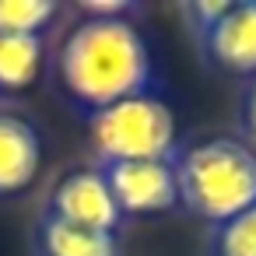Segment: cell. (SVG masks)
I'll use <instances>...</instances> for the list:
<instances>
[{"label":"cell","mask_w":256,"mask_h":256,"mask_svg":"<svg viewBox=\"0 0 256 256\" xmlns=\"http://www.w3.org/2000/svg\"><path fill=\"white\" fill-rule=\"evenodd\" d=\"M56 81L92 116L112 102L154 95V56L126 18H84L60 42Z\"/></svg>","instance_id":"obj_1"},{"label":"cell","mask_w":256,"mask_h":256,"mask_svg":"<svg viewBox=\"0 0 256 256\" xmlns=\"http://www.w3.org/2000/svg\"><path fill=\"white\" fill-rule=\"evenodd\" d=\"M179 204L221 224L256 204V151L235 137H207L172 158Z\"/></svg>","instance_id":"obj_2"},{"label":"cell","mask_w":256,"mask_h":256,"mask_svg":"<svg viewBox=\"0 0 256 256\" xmlns=\"http://www.w3.org/2000/svg\"><path fill=\"white\" fill-rule=\"evenodd\" d=\"M88 137L98 165L172 162L179 154L176 112L158 95H134L88 116Z\"/></svg>","instance_id":"obj_3"},{"label":"cell","mask_w":256,"mask_h":256,"mask_svg":"<svg viewBox=\"0 0 256 256\" xmlns=\"http://www.w3.org/2000/svg\"><path fill=\"white\" fill-rule=\"evenodd\" d=\"M42 214L67 221V224H78V228L109 232V235H116L123 228V214H120L98 165H92V168L81 165V168H70L67 176H60L56 186L50 190Z\"/></svg>","instance_id":"obj_4"},{"label":"cell","mask_w":256,"mask_h":256,"mask_svg":"<svg viewBox=\"0 0 256 256\" xmlns=\"http://www.w3.org/2000/svg\"><path fill=\"white\" fill-rule=\"evenodd\" d=\"M193 36L218 70L256 78V0H224L221 14Z\"/></svg>","instance_id":"obj_5"},{"label":"cell","mask_w":256,"mask_h":256,"mask_svg":"<svg viewBox=\"0 0 256 256\" xmlns=\"http://www.w3.org/2000/svg\"><path fill=\"white\" fill-rule=\"evenodd\" d=\"M120 214H162L179 204L172 162H112L98 165Z\"/></svg>","instance_id":"obj_6"},{"label":"cell","mask_w":256,"mask_h":256,"mask_svg":"<svg viewBox=\"0 0 256 256\" xmlns=\"http://www.w3.org/2000/svg\"><path fill=\"white\" fill-rule=\"evenodd\" d=\"M42 162V137L32 120L0 109V196H14L32 186Z\"/></svg>","instance_id":"obj_7"},{"label":"cell","mask_w":256,"mask_h":256,"mask_svg":"<svg viewBox=\"0 0 256 256\" xmlns=\"http://www.w3.org/2000/svg\"><path fill=\"white\" fill-rule=\"evenodd\" d=\"M36 252L39 256H120V235L78 228L42 214L36 228Z\"/></svg>","instance_id":"obj_8"},{"label":"cell","mask_w":256,"mask_h":256,"mask_svg":"<svg viewBox=\"0 0 256 256\" xmlns=\"http://www.w3.org/2000/svg\"><path fill=\"white\" fill-rule=\"evenodd\" d=\"M42 36H0V88L22 92L39 78Z\"/></svg>","instance_id":"obj_9"},{"label":"cell","mask_w":256,"mask_h":256,"mask_svg":"<svg viewBox=\"0 0 256 256\" xmlns=\"http://www.w3.org/2000/svg\"><path fill=\"white\" fill-rule=\"evenodd\" d=\"M210 256H256V204L242 214L214 224Z\"/></svg>","instance_id":"obj_10"},{"label":"cell","mask_w":256,"mask_h":256,"mask_svg":"<svg viewBox=\"0 0 256 256\" xmlns=\"http://www.w3.org/2000/svg\"><path fill=\"white\" fill-rule=\"evenodd\" d=\"M53 14L50 0H0V36H42Z\"/></svg>","instance_id":"obj_11"},{"label":"cell","mask_w":256,"mask_h":256,"mask_svg":"<svg viewBox=\"0 0 256 256\" xmlns=\"http://www.w3.org/2000/svg\"><path fill=\"white\" fill-rule=\"evenodd\" d=\"M238 126L246 134L249 144H256V78L246 84L242 92V102H238Z\"/></svg>","instance_id":"obj_12"}]
</instances>
